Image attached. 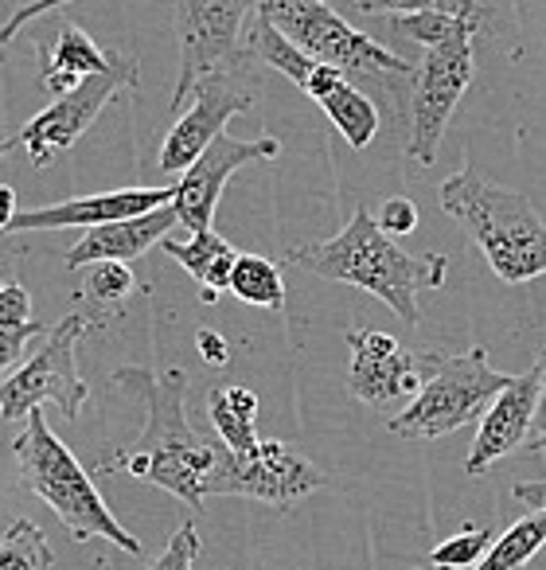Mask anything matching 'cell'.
<instances>
[{
	"instance_id": "obj_1",
	"label": "cell",
	"mask_w": 546,
	"mask_h": 570,
	"mask_svg": "<svg viewBox=\"0 0 546 570\" xmlns=\"http://www.w3.org/2000/svg\"><path fill=\"white\" fill-rule=\"evenodd\" d=\"M113 387L133 391L145 403L141 438L106 458L98 473H129L133 481H149L172 492L176 500L199 508L207 500L219 442H207L188 422V391L191 375L183 367L152 372V367H118L110 375Z\"/></svg>"
},
{
	"instance_id": "obj_2",
	"label": "cell",
	"mask_w": 546,
	"mask_h": 570,
	"mask_svg": "<svg viewBox=\"0 0 546 570\" xmlns=\"http://www.w3.org/2000/svg\"><path fill=\"white\" fill-rule=\"evenodd\" d=\"M289 266L305 269V274L328 277V282H344L375 294L403 325H421V294H434L445 285L449 274V258L441 250L434 254H414L398 250V243L379 227L367 207H356L348 227L336 230L332 238L320 243L289 246L286 254Z\"/></svg>"
},
{
	"instance_id": "obj_3",
	"label": "cell",
	"mask_w": 546,
	"mask_h": 570,
	"mask_svg": "<svg viewBox=\"0 0 546 570\" xmlns=\"http://www.w3.org/2000/svg\"><path fill=\"white\" fill-rule=\"evenodd\" d=\"M258 12H266L305 56H312L325 67H336L359 90L375 87V106L398 98V106L406 110V121H410L418 63L387 51L371 36L356 32L340 12L320 4V0H266V4H258Z\"/></svg>"
},
{
	"instance_id": "obj_4",
	"label": "cell",
	"mask_w": 546,
	"mask_h": 570,
	"mask_svg": "<svg viewBox=\"0 0 546 570\" xmlns=\"http://www.w3.org/2000/svg\"><path fill=\"white\" fill-rule=\"evenodd\" d=\"M437 196L445 215H453L473 235L499 282L523 285L546 274V223L523 191L499 188L476 168H460L441 184Z\"/></svg>"
},
{
	"instance_id": "obj_5",
	"label": "cell",
	"mask_w": 546,
	"mask_h": 570,
	"mask_svg": "<svg viewBox=\"0 0 546 570\" xmlns=\"http://www.w3.org/2000/svg\"><path fill=\"white\" fill-rule=\"evenodd\" d=\"M12 458H17L24 489L36 492L40 500H48L75 539H106V543L121 547L126 554L145 551L141 539L121 528L118 515L106 508L90 473L75 461V453L67 450L63 438L51 434L48 419L40 411L28 419L24 434L12 442Z\"/></svg>"
},
{
	"instance_id": "obj_6",
	"label": "cell",
	"mask_w": 546,
	"mask_h": 570,
	"mask_svg": "<svg viewBox=\"0 0 546 570\" xmlns=\"http://www.w3.org/2000/svg\"><path fill=\"white\" fill-rule=\"evenodd\" d=\"M512 380L515 375H504L488 364L484 348H468L465 356H441L421 395L403 414H395L387 430L406 442H429L468 422H484V414L512 387Z\"/></svg>"
},
{
	"instance_id": "obj_7",
	"label": "cell",
	"mask_w": 546,
	"mask_h": 570,
	"mask_svg": "<svg viewBox=\"0 0 546 570\" xmlns=\"http://www.w3.org/2000/svg\"><path fill=\"white\" fill-rule=\"evenodd\" d=\"M87 328L90 317L67 313L43 336V344L32 352V360L24 367H17L12 375H4V387H0V414H4V422L32 419L43 403H56L63 411V419H79L82 403L90 399V383L79 375L75 348L87 336Z\"/></svg>"
},
{
	"instance_id": "obj_8",
	"label": "cell",
	"mask_w": 546,
	"mask_h": 570,
	"mask_svg": "<svg viewBox=\"0 0 546 570\" xmlns=\"http://www.w3.org/2000/svg\"><path fill=\"white\" fill-rule=\"evenodd\" d=\"M258 4H238V0H196V4H180L176 9V32H180V75H176L172 90V110L191 102L199 87L211 75L230 71V67L246 63L250 51L238 48V32L246 20H254Z\"/></svg>"
},
{
	"instance_id": "obj_9",
	"label": "cell",
	"mask_w": 546,
	"mask_h": 570,
	"mask_svg": "<svg viewBox=\"0 0 546 570\" xmlns=\"http://www.w3.org/2000/svg\"><path fill=\"white\" fill-rule=\"evenodd\" d=\"M325 484H328V476L289 442L266 438V442L254 453H246V458L230 453L227 445L219 442V461H215L207 497H211V492L215 497H250L286 512V508H294L297 500L325 489Z\"/></svg>"
},
{
	"instance_id": "obj_10",
	"label": "cell",
	"mask_w": 546,
	"mask_h": 570,
	"mask_svg": "<svg viewBox=\"0 0 546 570\" xmlns=\"http://www.w3.org/2000/svg\"><path fill=\"white\" fill-rule=\"evenodd\" d=\"M473 75H476L473 40L426 51V59L418 63V82H414L410 121H406V157L414 165L429 168L437 160L445 126H449L453 110L465 98Z\"/></svg>"
},
{
	"instance_id": "obj_11",
	"label": "cell",
	"mask_w": 546,
	"mask_h": 570,
	"mask_svg": "<svg viewBox=\"0 0 546 570\" xmlns=\"http://www.w3.org/2000/svg\"><path fill=\"white\" fill-rule=\"evenodd\" d=\"M126 87H137V63L126 56H113L110 71L90 75V79L82 82V87H75L67 98H56V102H51L48 110L36 114L17 137L4 141V153L24 149L28 160H32V168H43L56 153L71 149V145L95 126L102 106Z\"/></svg>"
},
{
	"instance_id": "obj_12",
	"label": "cell",
	"mask_w": 546,
	"mask_h": 570,
	"mask_svg": "<svg viewBox=\"0 0 546 570\" xmlns=\"http://www.w3.org/2000/svg\"><path fill=\"white\" fill-rule=\"evenodd\" d=\"M348 391L367 406H390L398 399H418L429 375L437 372L441 352L403 348L390 333L375 328H348Z\"/></svg>"
},
{
	"instance_id": "obj_13",
	"label": "cell",
	"mask_w": 546,
	"mask_h": 570,
	"mask_svg": "<svg viewBox=\"0 0 546 570\" xmlns=\"http://www.w3.org/2000/svg\"><path fill=\"white\" fill-rule=\"evenodd\" d=\"M250 63L230 67V71H219L203 82V87L191 95L188 110L176 118V126L168 129L165 145H160V173H188L207 149L222 137V126H227L235 114H246L254 102V87H250Z\"/></svg>"
},
{
	"instance_id": "obj_14",
	"label": "cell",
	"mask_w": 546,
	"mask_h": 570,
	"mask_svg": "<svg viewBox=\"0 0 546 570\" xmlns=\"http://www.w3.org/2000/svg\"><path fill=\"white\" fill-rule=\"evenodd\" d=\"M281 141L278 137H254V141H235V137L222 134L188 173L176 184V215H180V227H188L191 235L199 230H215V204H219L227 180L238 168L254 165V160H278Z\"/></svg>"
},
{
	"instance_id": "obj_15",
	"label": "cell",
	"mask_w": 546,
	"mask_h": 570,
	"mask_svg": "<svg viewBox=\"0 0 546 570\" xmlns=\"http://www.w3.org/2000/svg\"><path fill=\"white\" fill-rule=\"evenodd\" d=\"M176 204V188H118L102 191V196H75L59 199L48 207H32V212H20L9 227H0L4 235H17V230H56V227H110V223L141 219L160 207Z\"/></svg>"
},
{
	"instance_id": "obj_16",
	"label": "cell",
	"mask_w": 546,
	"mask_h": 570,
	"mask_svg": "<svg viewBox=\"0 0 546 570\" xmlns=\"http://www.w3.org/2000/svg\"><path fill=\"white\" fill-rule=\"evenodd\" d=\"M538 395H543V372L538 364L530 372L515 375L512 387L492 403V411L484 414L480 430H476V442L473 453L465 461V473L468 476H480L488 473L496 461H504L507 453H515L523 442H527L530 426L538 419Z\"/></svg>"
},
{
	"instance_id": "obj_17",
	"label": "cell",
	"mask_w": 546,
	"mask_h": 570,
	"mask_svg": "<svg viewBox=\"0 0 546 570\" xmlns=\"http://www.w3.org/2000/svg\"><path fill=\"white\" fill-rule=\"evenodd\" d=\"M371 17H390V32L421 43L426 51L476 40L488 4H359Z\"/></svg>"
},
{
	"instance_id": "obj_18",
	"label": "cell",
	"mask_w": 546,
	"mask_h": 570,
	"mask_svg": "<svg viewBox=\"0 0 546 570\" xmlns=\"http://www.w3.org/2000/svg\"><path fill=\"white\" fill-rule=\"evenodd\" d=\"M172 227H180L176 207H160V212L141 215V219L110 223V227L87 230V235L63 254V262H67V269L98 266V262H133V258H141L149 246L165 243Z\"/></svg>"
},
{
	"instance_id": "obj_19",
	"label": "cell",
	"mask_w": 546,
	"mask_h": 570,
	"mask_svg": "<svg viewBox=\"0 0 546 570\" xmlns=\"http://www.w3.org/2000/svg\"><path fill=\"white\" fill-rule=\"evenodd\" d=\"M113 56H106L79 24H63L56 36V43L40 48V82L56 98H67L75 87L90 79V75L110 71Z\"/></svg>"
},
{
	"instance_id": "obj_20",
	"label": "cell",
	"mask_w": 546,
	"mask_h": 570,
	"mask_svg": "<svg viewBox=\"0 0 546 570\" xmlns=\"http://www.w3.org/2000/svg\"><path fill=\"white\" fill-rule=\"evenodd\" d=\"M160 246H165L168 258L180 262V266L196 277L199 302L203 305H215L222 289H230V274H235L238 250L222 235H215V230H199V235H191L188 243L165 238Z\"/></svg>"
},
{
	"instance_id": "obj_21",
	"label": "cell",
	"mask_w": 546,
	"mask_h": 570,
	"mask_svg": "<svg viewBox=\"0 0 546 570\" xmlns=\"http://www.w3.org/2000/svg\"><path fill=\"white\" fill-rule=\"evenodd\" d=\"M207 414H211V426L219 430V442L230 453L246 458L261 445L258 438V395L242 383H227V387H215L207 399Z\"/></svg>"
},
{
	"instance_id": "obj_22",
	"label": "cell",
	"mask_w": 546,
	"mask_h": 570,
	"mask_svg": "<svg viewBox=\"0 0 546 570\" xmlns=\"http://www.w3.org/2000/svg\"><path fill=\"white\" fill-rule=\"evenodd\" d=\"M246 51H250L258 63H266V67H274L278 75H286V79L294 82V87H301V90H309L312 75L320 71L317 59L305 56V51L297 48V43L289 40V36L258 9H254L250 32H246Z\"/></svg>"
},
{
	"instance_id": "obj_23",
	"label": "cell",
	"mask_w": 546,
	"mask_h": 570,
	"mask_svg": "<svg viewBox=\"0 0 546 570\" xmlns=\"http://www.w3.org/2000/svg\"><path fill=\"white\" fill-rule=\"evenodd\" d=\"M320 110L340 129V137L351 149H367V145L375 141V134H379V106H375V98L367 95V90H359L356 82H348V79L320 102Z\"/></svg>"
},
{
	"instance_id": "obj_24",
	"label": "cell",
	"mask_w": 546,
	"mask_h": 570,
	"mask_svg": "<svg viewBox=\"0 0 546 570\" xmlns=\"http://www.w3.org/2000/svg\"><path fill=\"white\" fill-rule=\"evenodd\" d=\"M51 328L56 325L32 321V294L24 289V282H4V289H0V364H4V372H17L24 341L40 333L48 336Z\"/></svg>"
},
{
	"instance_id": "obj_25",
	"label": "cell",
	"mask_w": 546,
	"mask_h": 570,
	"mask_svg": "<svg viewBox=\"0 0 546 570\" xmlns=\"http://www.w3.org/2000/svg\"><path fill=\"white\" fill-rule=\"evenodd\" d=\"M230 294L254 309H286V282L281 269L261 254H238L235 274H230Z\"/></svg>"
},
{
	"instance_id": "obj_26",
	"label": "cell",
	"mask_w": 546,
	"mask_h": 570,
	"mask_svg": "<svg viewBox=\"0 0 546 570\" xmlns=\"http://www.w3.org/2000/svg\"><path fill=\"white\" fill-rule=\"evenodd\" d=\"M137 289V277L129 262H98L87 266V282H82V297L90 305V325H102L113 313H121V302Z\"/></svg>"
},
{
	"instance_id": "obj_27",
	"label": "cell",
	"mask_w": 546,
	"mask_h": 570,
	"mask_svg": "<svg viewBox=\"0 0 546 570\" xmlns=\"http://www.w3.org/2000/svg\"><path fill=\"white\" fill-rule=\"evenodd\" d=\"M0 570H56L51 543L32 520H17L0 539Z\"/></svg>"
},
{
	"instance_id": "obj_28",
	"label": "cell",
	"mask_w": 546,
	"mask_h": 570,
	"mask_svg": "<svg viewBox=\"0 0 546 570\" xmlns=\"http://www.w3.org/2000/svg\"><path fill=\"white\" fill-rule=\"evenodd\" d=\"M488 547H496L488 528H460V535L445 539L429 551V562L437 570H476L484 559H488Z\"/></svg>"
},
{
	"instance_id": "obj_29",
	"label": "cell",
	"mask_w": 546,
	"mask_h": 570,
	"mask_svg": "<svg viewBox=\"0 0 546 570\" xmlns=\"http://www.w3.org/2000/svg\"><path fill=\"white\" fill-rule=\"evenodd\" d=\"M196 554H199V531H196V523L188 520L172 539H168L165 551L149 562V570H191L196 567Z\"/></svg>"
},
{
	"instance_id": "obj_30",
	"label": "cell",
	"mask_w": 546,
	"mask_h": 570,
	"mask_svg": "<svg viewBox=\"0 0 546 570\" xmlns=\"http://www.w3.org/2000/svg\"><path fill=\"white\" fill-rule=\"evenodd\" d=\"M375 219H379V227L387 230V235H414V230H418V207H414V199L395 196L383 204V212L375 215Z\"/></svg>"
},
{
	"instance_id": "obj_31",
	"label": "cell",
	"mask_w": 546,
	"mask_h": 570,
	"mask_svg": "<svg viewBox=\"0 0 546 570\" xmlns=\"http://www.w3.org/2000/svg\"><path fill=\"white\" fill-rule=\"evenodd\" d=\"M196 352H199V360H203V364H211V367H227L230 364V344L222 341L215 328H199V333H196Z\"/></svg>"
},
{
	"instance_id": "obj_32",
	"label": "cell",
	"mask_w": 546,
	"mask_h": 570,
	"mask_svg": "<svg viewBox=\"0 0 546 570\" xmlns=\"http://www.w3.org/2000/svg\"><path fill=\"white\" fill-rule=\"evenodd\" d=\"M43 12H59V4H24V9H20L17 17H9V24H4V36H0V40L12 43L17 28H20V24H28V20H36V17H43Z\"/></svg>"
},
{
	"instance_id": "obj_33",
	"label": "cell",
	"mask_w": 546,
	"mask_h": 570,
	"mask_svg": "<svg viewBox=\"0 0 546 570\" xmlns=\"http://www.w3.org/2000/svg\"><path fill=\"white\" fill-rule=\"evenodd\" d=\"M515 500L530 512H546V481H535V484H515Z\"/></svg>"
},
{
	"instance_id": "obj_34",
	"label": "cell",
	"mask_w": 546,
	"mask_h": 570,
	"mask_svg": "<svg viewBox=\"0 0 546 570\" xmlns=\"http://www.w3.org/2000/svg\"><path fill=\"white\" fill-rule=\"evenodd\" d=\"M17 191L9 188V184H4V188H0V227H9L12 219H17Z\"/></svg>"
},
{
	"instance_id": "obj_35",
	"label": "cell",
	"mask_w": 546,
	"mask_h": 570,
	"mask_svg": "<svg viewBox=\"0 0 546 570\" xmlns=\"http://www.w3.org/2000/svg\"><path fill=\"white\" fill-rule=\"evenodd\" d=\"M538 372H543V395H538V419H535V426H538V434H546V348H543V356H538Z\"/></svg>"
},
{
	"instance_id": "obj_36",
	"label": "cell",
	"mask_w": 546,
	"mask_h": 570,
	"mask_svg": "<svg viewBox=\"0 0 546 570\" xmlns=\"http://www.w3.org/2000/svg\"><path fill=\"white\" fill-rule=\"evenodd\" d=\"M527 450L535 453L538 461H546V434H535V438H530V445H527Z\"/></svg>"
},
{
	"instance_id": "obj_37",
	"label": "cell",
	"mask_w": 546,
	"mask_h": 570,
	"mask_svg": "<svg viewBox=\"0 0 546 570\" xmlns=\"http://www.w3.org/2000/svg\"><path fill=\"white\" fill-rule=\"evenodd\" d=\"M476 570H492V567H488V562H480V567H476Z\"/></svg>"
}]
</instances>
